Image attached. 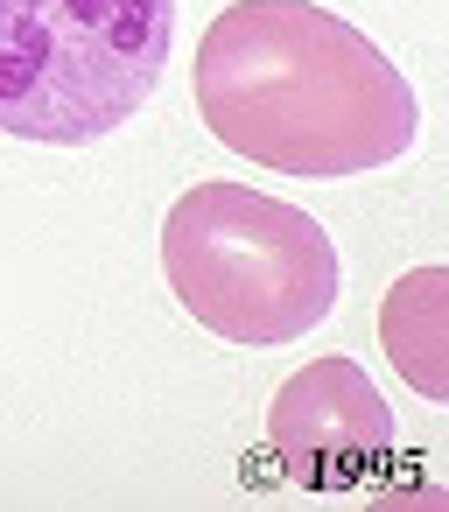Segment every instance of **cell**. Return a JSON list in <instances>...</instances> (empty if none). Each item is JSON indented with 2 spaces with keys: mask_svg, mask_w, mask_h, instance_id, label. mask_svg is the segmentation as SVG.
<instances>
[{
  "mask_svg": "<svg viewBox=\"0 0 449 512\" xmlns=\"http://www.w3.org/2000/svg\"><path fill=\"white\" fill-rule=\"evenodd\" d=\"M267 442L295 484L344 491L393 456V414L358 358H316L274 393Z\"/></svg>",
  "mask_w": 449,
  "mask_h": 512,
  "instance_id": "cell-4",
  "label": "cell"
},
{
  "mask_svg": "<svg viewBox=\"0 0 449 512\" xmlns=\"http://www.w3.org/2000/svg\"><path fill=\"white\" fill-rule=\"evenodd\" d=\"M379 344L421 400H449V267H414L386 288Z\"/></svg>",
  "mask_w": 449,
  "mask_h": 512,
  "instance_id": "cell-5",
  "label": "cell"
},
{
  "mask_svg": "<svg viewBox=\"0 0 449 512\" xmlns=\"http://www.w3.org/2000/svg\"><path fill=\"white\" fill-rule=\"evenodd\" d=\"M197 113L232 155L281 176H365L421 134L393 57L309 0H232L197 43Z\"/></svg>",
  "mask_w": 449,
  "mask_h": 512,
  "instance_id": "cell-1",
  "label": "cell"
},
{
  "mask_svg": "<svg viewBox=\"0 0 449 512\" xmlns=\"http://www.w3.org/2000/svg\"><path fill=\"white\" fill-rule=\"evenodd\" d=\"M176 0H0V134L85 148L162 85Z\"/></svg>",
  "mask_w": 449,
  "mask_h": 512,
  "instance_id": "cell-3",
  "label": "cell"
},
{
  "mask_svg": "<svg viewBox=\"0 0 449 512\" xmlns=\"http://www.w3.org/2000/svg\"><path fill=\"white\" fill-rule=\"evenodd\" d=\"M162 274L176 302L225 344H288L344 295L330 232L246 183H190L169 204Z\"/></svg>",
  "mask_w": 449,
  "mask_h": 512,
  "instance_id": "cell-2",
  "label": "cell"
}]
</instances>
